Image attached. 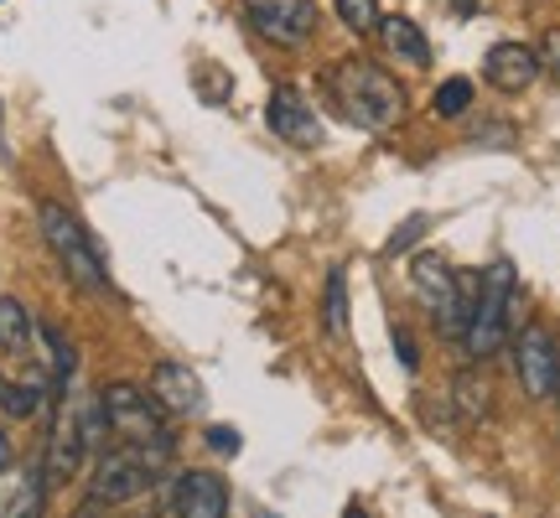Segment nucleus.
I'll return each mask as SVG.
<instances>
[{"instance_id":"f257e3e1","label":"nucleus","mask_w":560,"mask_h":518,"mask_svg":"<svg viewBox=\"0 0 560 518\" xmlns=\"http://www.w3.org/2000/svg\"><path fill=\"white\" fill-rule=\"evenodd\" d=\"M327 89H332L338 109L359 125V130H389V125L405 120V89L384 73L380 62L342 58L338 68H332Z\"/></svg>"},{"instance_id":"f03ea898","label":"nucleus","mask_w":560,"mask_h":518,"mask_svg":"<svg viewBox=\"0 0 560 518\" xmlns=\"http://www.w3.org/2000/svg\"><path fill=\"white\" fill-rule=\"evenodd\" d=\"M520 321V291H514V264L499 259L488 275H482V291H478V306H472V321L462 327V348L472 358H493L503 348V338L514 332Z\"/></svg>"},{"instance_id":"7ed1b4c3","label":"nucleus","mask_w":560,"mask_h":518,"mask_svg":"<svg viewBox=\"0 0 560 518\" xmlns=\"http://www.w3.org/2000/svg\"><path fill=\"white\" fill-rule=\"evenodd\" d=\"M172 461V436L166 440H130L120 451H104L94 472V498L100 503H130L166 472Z\"/></svg>"},{"instance_id":"20e7f679","label":"nucleus","mask_w":560,"mask_h":518,"mask_svg":"<svg viewBox=\"0 0 560 518\" xmlns=\"http://www.w3.org/2000/svg\"><path fill=\"white\" fill-rule=\"evenodd\" d=\"M37 223H42V239H47V249L58 255V264H62V275L73 280L79 291H109V270H104V259H100V249H94V239L83 234V223L68 213V208H58V202H42V213H37Z\"/></svg>"},{"instance_id":"39448f33","label":"nucleus","mask_w":560,"mask_h":518,"mask_svg":"<svg viewBox=\"0 0 560 518\" xmlns=\"http://www.w3.org/2000/svg\"><path fill=\"white\" fill-rule=\"evenodd\" d=\"M244 16L255 21V32L276 47H301L317 37L322 11L317 0H244Z\"/></svg>"},{"instance_id":"423d86ee","label":"nucleus","mask_w":560,"mask_h":518,"mask_svg":"<svg viewBox=\"0 0 560 518\" xmlns=\"http://www.w3.org/2000/svg\"><path fill=\"white\" fill-rule=\"evenodd\" d=\"M104 420H109V431L125 440H166L172 431H166V410L161 404H151V395H140L136 384H104Z\"/></svg>"},{"instance_id":"0eeeda50","label":"nucleus","mask_w":560,"mask_h":518,"mask_svg":"<svg viewBox=\"0 0 560 518\" xmlns=\"http://www.w3.org/2000/svg\"><path fill=\"white\" fill-rule=\"evenodd\" d=\"M514 374H520L524 395L529 399H550L560 379V348L545 327H524L514 338Z\"/></svg>"},{"instance_id":"6e6552de","label":"nucleus","mask_w":560,"mask_h":518,"mask_svg":"<svg viewBox=\"0 0 560 518\" xmlns=\"http://www.w3.org/2000/svg\"><path fill=\"white\" fill-rule=\"evenodd\" d=\"M410 285H416V301L441 321L446 338H457V270L441 255H416L410 264Z\"/></svg>"},{"instance_id":"1a4fd4ad","label":"nucleus","mask_w":560,"mask_h":518,"mask_svg":"<svg viewBox=\"0 0 560 518\" xmlns=\"http://www.w3.org/2000/svg\"><path fill=\"white\" fill-rule=\"evenodd\" d=\"M83 451H89V440H83V404L79 399H68V404L58 410V425H52V440H47V457H42V478H47V487L73 482Z\"/></svg>"},{"instance_id":"9d476101","label":"nucleus","mask_w":560,"mask_h":518,"mask_svg":"<svg viewBox=\"0 0 560 518\" xmlns=\"http://www.w3.org/2000/svg\"><path fill=\"white\" fill-rule=\"evenodd\" d=\"M482 79L493 83L499 94H524L529 83L540 79V52L524 47V42H499V47L482 58Z\"/></svg>"},{"instance_id":"9b49d317","label":"nucleus","mask_w":560,"mask_h":518,"mask_svg":"<svg viewBox=\"0 0 560 518\" xmlns=\"http://www.w3.org/2000/svg\"><path fill=\"white\" fill-rule=\"evenodd\" d=\"M265 125L291 145H322V120L312 115V104L301 99L296 89H276L265 104Z\"/></svg>"},{"instance_id":"f8f14e48","label":"nucleus","mask_w":560,"mask_h":518,"mask_svg":"<svg viewBox=\"0 0 560 518\" xmlns=\"http://www.w3.org/2000/svg\"><path fill=\"white\" fill-rule=\"evenodd\" d=\"M172 514L177 518H223L229 514V487L213 472H182L172 482Z\"/></svg>"},{"instance_id":"ddd939ff","label":"nucleus","mask_w":560,"mask_h":518,"mask_svg":"<svg viewBox=\"0 0 560 518\" xmlns=\"http://www.w3.org/2000/svg\"><path fill=\"white\" fill-rule=\"evenodd\" d=\"M151 395L166 415H198L202 410V384L198 374L187 368V363H156V374H151Z\"/></svg>"},{"instance_id":"4468645a","label":"nucleus","mask_w":560,"mask_h":518,"mask_svg":"<svg viewBox=\"0 0 560 518\" xmlns=\"http://www.w3.org/2000/svg\"><path fill=\"white\" fill-rule=\"evenodd\" d=\"M380 37H384V52H389V58L410 62V68H425V62H431V47H425L416 21H405V16L380 21Z\"/></svg>"},{"instance_id":"2eb2a0df","label":"nucleus","mask_w":560,"mask_h":518,"mask_svg":"<svg viewBox=\"0 0 560 518\" xmlns=\"http://www.w3.org/2000/svg\"><path fill=\"white\" fill-rule=\"evenodd\" d=\"M32 342H37V321L26 317L21 301L5 296L0 301V348H5V353H26Z\"/></svg>"},{"instance_id":"dca6fc26","label":"nucleus","mask_w":560,"mask_h":518,"mask_svg":"<svg viewBox=\"0 0 560 518\" xmlns=\"http://www.w3.org/2000/svg\"><path fill=\"white\" fill-rule=\"evenodd\" d=\"M322 327H327V338H348V275H342V270L327 275V291H322Z\"/></svg>"},{"instance_id":"f3484780","label":"nucleus","mask_w":560,"mask_h":518,"mask_svg":"<svg viewBox=\"0 0 560 518\" xmlns=\"http://www.w3.org/2000/svg\"><path fill=\"white\" fill-rule=\"evenodd\" d=\"M452 404L462 410V420H488V404H493V395H488V384L478 379V374H462L457 384H452Z\"/></svg>"},{"instance_id":"a211bd4d","label":"nucleus","mask_w":560,"mask_h":518,"mask_svg":"<svg viewBox=\"0 0 560 518\" xmlns=\"http://www.w3.org/2000/svg\"><path fill=\"white\" fill-rule=\"evenodd\" d=\"M42 508H47V478L32 472V478L11 493V503H5V514L0 518H42Z\"/></svg>"},{"instance_id":"6ab92c4d","label":"nucleus","mask_w":560,"mask_h":518,"mask_svg":"<svg viewBox=\"0 0 560 518\" xmlns=\"http://www.w3.org/2000/svg\"><path fill=\"white\" fill-rule=\"evenodd\" d=\"M431 109H436L441 120H457V115H467V109H472V83H467V79H446L436 94H431Z\"/></svg>"},{"instance_id":"aec40b11","label":"nucleus","mask_w":560,"mask_h":518,"mask_svg":"<svg viewBox=\"0 0 560 518\" xmlns=\"http://www.w3.org/2000/svg\"><path fill=\"white\" fill-rule=\"evenodd\" d=\"M37 404H42V384H5L0 379V410H5V415L26 420V415H37Z\"/></svg>"},{"instance_id":"412c9836","label":"nucleus","mask_w":560,"mask_h":518,"mask_svg":"<svg viewBox=\"0 0 560 518\" xmlns=\"http://www.w3.org/2000/svg\"><path fill=\"white\" fill-rule=\"evenodd\" d=\"M338 16L348 32H359V37H369V32H380V0H338Z\"/></svg>"},{"instance_id":"4be33fe9","label":"nucleus","mask_w":560,"mask_h":518,"mask_svg":"<svg viewBox=\"0 0 560 518\" xmlns=\"http://www.w3.org/2000/svg\"><path fill=\"white\" fill-rule=\"evenodd\" d=\"M208 446H213L219 457H240L244 436H240V431H234V425H208Z\"/></svg>"},{"instance_id":"5701e85b","label":"nucleus","mask_w":560,"mask_h":518,"mask_svg":"<svg viewBox=\"0 0 560 518\" xmlns=\"http://www.w3.org/2000/svg\"><path fill=\"white\" fill-rule=\"evenodd\" d=\"M545 62H550V73L560 79V32H550V37H545V47H540V68H545Z\"/></svg>"},{"instance_id":"b1692460","label":"nucleus","mask_w":560,"mask_h":518,"mask_svg":"<svg viewBox=\"0 0 560 518\" xmlns=\"http://www.w3.org/2000/svg\"><path fill=\"white\" fill-rule=\"evenodd\" d=\"M416 234H420V219H410V223L400 228V234L389 239V255H400V249H410V239H416Z\"/></svg>"},{"instance_id":"393cba45","label":"nucleus","mask_w":560,"mask_h":518,"mask_svg":"<svg viewBox=\"0 0 560 518\" xmlns=\"http://www.w3.org/2000/svg\"><path fill=\"white\" fill-rule=\"evenodd\" d=\"M395 353H400V363H405V368H416V342L405 338V332H395Z\"/></svg>"},{"instance_id":"a878e982","label":"nucleus","mask_w":560,"mask_h":518,"mask_svg":"<svg viewBox=\"0 0 560 518\" xmlns=\"http://www.w3.org/2000/svg\"><path fill=\"white\" fill-rule=\"evenodd\" d=\"M73 518H104V503H100V498H89V503H83V508H79V514H73Z\"/></svg>"},{"instance_id":"bb28decb","label":"nucleus","mask_w":560,"mask_h":518,"mask_svg":"<svg viewBox=\"0 0 560 518\" xmlns=\"http://www.w3.org/2000/svg\"><path fill=\"white\" fill-rule=\"evenodd\" d=\"M0 472H11V440H5V431H0Z\"/></svg>"},{"instance_id":"cd10ccee","label":"nucleus","mask_w":560,"mask_h":518,"mask_svg":"<svg viewBox=\"0 0 560 518\" xmlns=\"http://www.w3.org/2000/svg\"><path fill=\"white\" fill-rule=\"evenodd\" d=\"M348 518H363V514H359V508H353V514H348Z\"/></svg>"}]
</instances>
